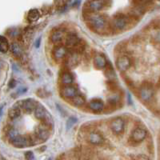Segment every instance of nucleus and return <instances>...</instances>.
Segmentation results:
<instances>
[{
  "instance_id": "nucleus-24",
  "label": "nucleus",
  "mask_w": 160,
  "mask_h": 160,
  "mask_svg": "<svg viewBox=\"0 0 160 160\" xmlns=\"http://www.w3.org/2000/svg\"><path fill=\"white\" fill-rule=\"evenodd\" d=\"M11 52L13 53V55H15V56H20L21 54H22V49H21V47L18 45V43L17 42H13L11 46Z\"/></svg>"
},
{
  "instance_id": "nucleus-16",
  "label": "nucleus",
  "mask_w": 160,
  "mask_h": 160,
  "mask_svg": "<svg viewBox=\"0 0 160 160\" xmlns=\"http://www.w3.org/2000/svg\"><path fill=\"white\" fill-rule=\"evenodd\" d=\"M78 39L77 35L74 34V33H71L68 35V37L66 38V45L70 48H73V47H75L78 44Z\"/></svg>"
},
{
  "instance_id": "nucleus-2",
  "label": "nucleus",
  "mask_w": 160,
  "mask_h": 160,
  "mask_svg": "<svg viewBox=\"0 0 160 160\" xmlns=\"http://www.w3.org/2000/svg\"><path fill=\"white\" fill-rule=\"evenodd\" d=\"M140 97L144 102H149L152 99V98L155 95V89L154 87L150 82H144L142 84L139 90Z\"/></svg>"
},
{
  "instance_id": "nucleus-6",
  "label": "nucleus",
  "mask_w": 160,
  "mask_h": 160,
  "mask_svg": "<svg viewBox=\"0 0 160 160\" xmlns=\"http://www.w3.org/2000/svg\"><path fill=\"white\" fill-rule=\"evenodd\" d=\"M113 27L116 30H122L128 25L126 17L123 15H117L112 20Z\"/></svg>"
},
{
  "instance_id": "nucleus-23",
  "label": "nucleus",
  "mask_w": 160,
  "mask_h": 160,
  "mask_svg": "<svg viewBox=\"0 0 160 160\" xmlns=\"http://www.w3.org/2000/svg\"><path fill=\"white\" fill-rule=\"evenodd\" d=\"M7 135H8V139H9L11 142H12L13 140H15V138H18V137L19 136L20 134L16 129H15V128H11V129L8 131V133H7Z\"/></svg>"
},
{
  "instance_id": "nucleus-17",
  "label": "nucleus",
  "mask_w": 160,
  "mask_h": 160,
  "mask_svg": "<svg viewBox=\"0 0 160 160\" xmlns=\"http://www.w3.org/2000/svg\"><path fill=\"white\" fill-rule=\"evenodd\" d=\"M63 36H64V34L62 31L58 30V31H54V32H52V34H51V42H52L53 43L57 44V45H58V44L62 40Z\"/></svg>"
},
{
  "instance_id": "nucleus-33",
  "label": "nucleus",
  "mask_w": 160,
  "mask_h": 160,
  "mask_svg": "<svg viewBox=\"0 0 160 160\" xmlns=\"http://www.w3.org/2000/svg\"><path fill=\"white\" fill-rule=\"evenodd\" d=\"M48 160H51V158H49V159H48Z\"/></svg>"
},
{
  "instance_id": "nucleus-14",
  "label": "nucleus",
  "mask_w": 160,
  "mask_h": 160,
  "mask_svg": "<svg viewBox=\"0 0 160 160\" xmlns=\"http://www.w3.org/2000/svg\"><path fill=\"white\" fill-rule=\"evenodd\" d=\"M50 134H51V133H50V131L48 128H45V127H42V128L39 127V128H38V129H37V138L39 140H41V141H42V142H43V141H46L47 139H48V138L50 137Z\"/></svg>"
},
{
  "instance_id": "nucleus-31",
  "label": "nucleus",
  "mask_w": 160,
  "mask_h": 160,
  "mask_svg": "<svg viewBox=\"0 0 160 160\" xmlns=\"http://www.w3.org/2000/svg\"><path fill=\"white\" fill-rule=\"evenodd\" d=\"M136 160H150V159L148 158V157L143 156V155H141V156L138 157Z\"/></svg>"
},
{
  "instance_id": "nucleus-7",
  "label": "nucleus",
  "mask_w": 160,
  "mask_h": 160,
  "mask_svg": "<svg viewBox=\"0 0 160 160\" xmlns=\"http://www.w3.org/2000/svg\"><path fill=\"white\" fill-rule=\"evenodd\" d=\"M88 141L93 145H100L103 142L104 138L100 133L97 131H92L89 134Z\"/></svg>"
},
{
  "instance_id": "nucleus-21",
  "label": "nucleus",
  "mask_w": 160,
  "mask_h": 160,
  "mask_svg": "<svg viewBox=\"0 0 160 160\" xmlns=\"http://www.w3.org/2000/svg\"><path fill=\"white\" fill-rule=\"evenodd\" d=\"M9 49V44L8 39L3 36L0 38V51L2 53H7Z\"/></svg>"
},
{
  "instance_id": "nucleus-10",
  "label": "nucleus",
  "mask_w": 160,
  "mask_h": 160,
  "mask_svg": "<svg viewBox=\"0 0 160 160\" xmlns=\"http://www.w3.org/2000/svg\"><path fill=\"white\" fill-rule=\"evenodd\" d=\"M89 108L94 112H101L104 108V103L101 99L95 98L89 102Z\"/></svg>"
},
{
  "instance_id": "nucleus-25",
  "label": "nucleus",
  "mask_w": 160,
  "mask_h": 160,
  "mask_svg": "<svg viewBox=\"0 0 160 160\" xmlns=\"http://www.w3.org/2000/svg\"><path fill=\"white\" fill-rule=\"evenodd\" d=\"M86 102V99L82 95H76L75 98H72V103L76 107H81Z\"/></svg>"
},
{
  "instance_id": "nucleus-11",
  "label": "nucleus",
  "mask_w": 160,
  "mask_h": 160,
  "mask_svg": "<svg viewBox=\"0 0 160 160\" xmlns=\"http://www.w3.org/2000/svg\"><path fill=\"white\" fill-rule=\"evenodd\" d=\"M62 95H63L65 98H71L72 99L73 98H75L77 95V93H78V90H77L76 88H75L74 86H66L62 88Z\"/></svg>"
},
{
  "instance_id": "nucleus-19",
  "label": "nucleus",
  "mask_w": 160,
  "mask_h": 160,
  "mask_svg": "<svg viewBox=\"0 0 160 160\" xmlns=\"http://www.w3.org/2000/svg\"><path fill=\"white\" fill-rule=\"evenodd\" d=\"M74 82V77L70 72H64L62 75V82L66 86H69Z\"/></svg>"
},
{
  "instance_id": "nucleus-15",
  "label": "nucleus",
  "mask_w": 160,
  "mask_h": 160,
  "mask_svg": "<svg viewBox=\"0 0 160 160\" xmlns=\"http://www.w3.org/2000/svg\"><path fill=\"white\" fill-rule=\"evenodd\" d=\"M94 63H95V66L98 69H103L108 65V61H107V59H106L103 55H98L95 57Z\"/></svg>"
},
{
  "instance_id": "nucleus-1",
  "label": "nucleus",
  "mask_w": 160,
  "mask_h": 160,
  "mask_svg": "<svg viewBox=\"0 0 160 160\" xmlns=\"http://www.w3.org/2000/svg\"><path fill=\"white\" fill-rule=\"evenodd\" d=\"M88 21L89 24L95 30H102L106 27L107 21L104 16L97 14V13H93L88 17Z\"/></svg>"
},
{
  "instance_id": "nucleus-3",
  "label": "nucleus",
  "mask_w": 160,
  "mask_h": 160,
  "mask_svg": "<svg viewBox=\"0 0 160 160\" xmlns=\"http://www.w3.org/2000/svg\"><path fill=\"white\" fill-rule=\"evenodd\" d=\"M110 128H111L113 133H115L116 135H119V134H122L124 131L125 122H124L122 118H115V119H113L111 121V124H110Z\"/></svg>"
},
{
  "instance_id": "nucleus-28",
  "label": "nucleus",
  "mask_w": 160,
  "mask_h": 160,
  "mask_svg": "<svg viewBox=\"0 0 160 160\" xmlns=\"http://www.w3.org/2000/svg\"><path fill=\"white\" fill-rule=\"evenodd\" d=\"M153 38L155 40V42L160 43V28L155 31L154 35H153Z\"/></svg>"
},
{
  "instance_id": "nucleus-12",
  "label": "nucleus",
  "mask_w": 160,
  "mask_h": 160,
  "mask_svg": "<svg viewBox=\"0 0 160 160\" xmlns=\"http://www.w3.org/2000/svg\"><path fill=\"white\" fill-rule=\"evenodd\" d=\"M67 53H68L67 48H66L65 46L62 45H57L53 50V55L57 59L63 58L67 55Z\"/></svg>"
},
{
  "instance_id": "nucleus-32",
  "label": "nucleus",
  "mask_w": 160,
  "mask_h": 160,
  "mask_svg": "<svg viewBox=\"0 0 160 160\" xmlns=\"http://www.w3.org/2000/svg\"><path fill=\"white\" fill-rule=\"evenodd\" d=\"M1 160H6V159H5V158H3V157H2V156H1Z\"/></svg>"
},
{
  "instance_id": "nucleus-13",
  "label": "nucleus",
  "mask_w": 160,
  "mask_h": 160,
  "mask_svg": "<svg viewBox=\"0 0 160 160\" xmlns=\"http://www.w3.org/2000/svg\"><path fill=\"white\" fill-rule=\"evenodd\" d=\"M37 107H38V105H37L36 101L32 99V98H28V99L23 100L22 109L25 110L27 112H31V111H35Z\"/></svg>"
},
{
  "instance_id": "nucleus-5",
  "label": "nucleus",
  "mask_w": 160,
  "mask_h": 160,
  "mask_svg": "<svg viewBox=\"0 0 160 160\" xmlns=\"http://www.w3.org/2000/svg\"><path fill=\"white\" fill-rule=\"evenodd\" d=\"M131 59L129 57L122 55L117 58L116 60V67L118 70L120 71H125L131 67Z\"/></svg>"
},
{
  "instance_id": "nucleus-4",
  "label": "nucleus",
  "mask_w": 160,
  "mask_h": 160,
  "mask_svg": "<svg viewBox=\"0 0 160 160\" xmlns=\"http://www.w3.org/2000/svg\"><path fill=\"white\" fill-rule=\"evenodd\" d=\"M148 135V132L142 128H137L132 131L131 135V139L135 142H142Z\"/></svg>"
},
{
  "instance_id": "nucleus-8",
  "label": "nucleus",
  "mask_w": 160,
  "mask_h": 160,
  "mask_svg": "<svg viewBox=\"0 0 160 160\" xmlns=\"http://www.w3.org/2000/svg\"><path fill=\"white\" fill-rule=\"evenodd\" d=\"M14 147L17 148H27L30 145L29 140L27 138V137L23 136V135H20L18 138H15V140H13L12 142H11Z\"/></svg>"
},
{
  "instance_id": "nucleus-34",
  "label": "nucleus",
  "mask_w": 160,
  "mask_h": 160,
  "mask_svg": "<svg viewBox=\"0 0 160 160\" xmlns=\"http://www.w3.org/2000/svg\"><path fill=\"white\" fill-rule=\"evenodd\" d=\"M76 160H81V159H76Z\"/></svg>"
},
{
  "instance_id": "nucleus-29",
  "label": "nucleus",
  "mask_w": 160,
  "mask_h": 160,
  "mask_svg": "<svg viewBox=\"0 0 160 160\" xmlns=\"http://www.w3.org/2000/svg\"><path fill=\"white\" fill-rule=\"evenodd\" d=\"M25 158L27 160H34L35 159V155L33 154L32 151H27L25 153Z\"/></svg>"
},
{
  "instance_id": "nucleus-22",
  "label": "nucleus",
  "mask_w": 160,
  "mask_h": 160,
  "mask_svg": "<svg viewBox=\"0 0 160 160\" xmlns=\"http://www.w3.org/2000/svg\"><path fill=\"white\" fill-rule=\"evenodd\" d=\"M8 115H9V117L11 119H16V118H18V117H20V115H21V111H20V109H18V108L13 107L11 109L9 110Z\"/></svg>"
},
{
  "instance_id": "nucleus-27",
  "label": "nucleus",
  "mask_w": 160,
  "mask_h": 160,
  "mask_svg": "<svg viewBox=\"0 0 160 160\" xmlns=\"http://www.w3.org/2000/svg\"><path fill=\"white\" fill-rule=\"evenodd\" d=\"M77 122V118H75V117H70L68 118V122H67V128L68 129H71L73 126L75 125Z\"/></svg>"
},
{
  "instance_id": "nucleus-30",
  "label": "nucleus",
  "mask_w": 160,
  "mask_h": 160,
  "mask_svg": "<svg viewBox=\"0 0 160 160\" xmlns=\"http://www.w3.org/2000/svg\"><path fill=\"white\" fill-rule=\"evenodd\" d=\"M16 86V81H15V79H11V81H10L9 84H8V87H9L10 88H14Z\"/></svg>"
},
{
  "instance_id": "nucleus-26",
  "label": "nucleus",
  "mask_w": 160,
  "mask_h": 160,
  "mask_svg": "<svg viewBox=\"0 0 160 160\" xmlns=\"http://www.w3.org/2000/svg\"><path fill=\"white\" fill-rule=\"evenodd\" d=\"M78 62V55L76 54H73L71 55V56H69V58L68 60V64L69 67H75L77 63Z\"/></svg>"
},
{
  "instance_id": "nucleus-18",
  "label": "nucleus",
  "mask_w": 160,
  "mask_h": 160,
  "mask_svg": "<svg viewBox=\"0 0 160 160\" xmlns=\"http://www.w3.org/2000/svg\"><path fill=\"white\" fill-rule=\"evenodd\" d=\"M88 4H89L88 7L91 11L97 12V11H99L100 10L102 9L104 2H102V1H91V2H88Z\"/></svg>"
},
{
  "instance_id": "nucleus-9",
  "label": "nucleus",
  "mask_w": 160,
  "mask_h": 160,
  "mask_svg": "<svg viewBox=\"0 0 160 160\" xmlns=\"http://www.w3.org/2000/svg\"><path fill=\"white\" fill-rule=\"evenodd\" d=\"M35 116L37 119L42 121V122L47 121V119L50 118L48 112L42 106H38L36 109L35 110Z\"/></svg>"
},
{
  "instance_id": "nucleus-20",
  "label": "nucleus",
  "mask_w": 160,
  "mask_h": 160,
  "mask_svg": "<svg viewBox=\"0 0 160 160\" xmlns=\"http://www.w3.org/2000/svg\"><path fill=\"white\" fill-rule=\"evenodd\" d=\"M40 14L39 11L37 9H32L28 12V18L29 21L31 22H35V21H37V20L39 18Z\"/></svg>"
}]
</instances>
